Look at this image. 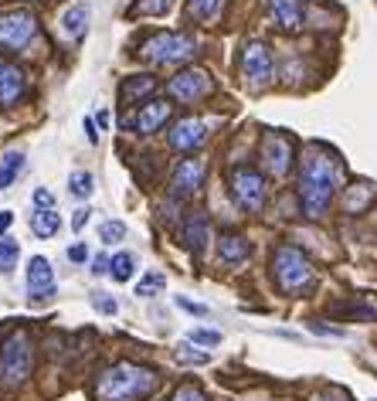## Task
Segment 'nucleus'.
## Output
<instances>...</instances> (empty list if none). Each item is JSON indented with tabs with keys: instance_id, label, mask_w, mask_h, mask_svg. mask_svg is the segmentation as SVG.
Segmentation results:
<instances>
[{
	"instance_id": "obj_1",
	"label": "nucleus",
	"mask_w": 377,
	"mask_h": 401,
	"mask_svg": "<svg viewBox=\"0 0 377 401\" xmlns=\"http://www.w3.org/2000/svg\"><path fill=\"white\" fill-rule=\"evenodd\" d=\"M340 188V163L327 150L309 146L300 160V208L306 218H323Z\"/></svg>"
},
{
	"instance_id": "obj_2",
	"label": "nucleus",
	"mask_w": 377,
	"mask_h": 401,
	"mask_svg": "<svg viewBox=\"0 0 377 401\" xmlns=\"http://www.w3.org/2000/svg\"><path fill=\"white\" fill-rule=\"evenodd\" d=\"M160 377L153 368L133 364V361H119L109 371H102L96 381V398L99 401H143L156 391Z\"/></svg>"
},
{
	"instance_id": "obj_3",
	"label": "nucleus",
	"mask_w": 377,
	"mask_h": 401,
	"mask_svg": "<svg viewBox=\"0 0 377 401\" xmlns=\"http://www.w3.org/2000/svg\"><path fill=\"white\" fill-rule=\"evenodd\" d=\"M272 279L286 296H302L306 289L316 286V272L309 255L296 248V245H279L276 255H272Z\"/></svg>"
},
{
	"instance_id": "obj_4",
	"label": "nucleus",
	"mask_w": 377,
	"mask_h": 401,
	"mask_svg": "<svg viewBox=\"0 0 377 401\" xmlns=\"http://www.w3.org/2000/svg\"><path fill=\"white\" fill-rule=\"evenodd\" d=\"M198 54V41L191 34H177V31H160L143 41L140 58L150 65H184Z\"/></svg>"
},
{
	"instance_id": "obj_5",
	"label": "nucleus",
	"mask_w": 377,
	"mask_h": 401,
	"mask_svg": "<svg viewBox=\"0 0 377 401\" xmlns=\"http://www.w3.org/2000/svg\"><path fill=\"white\" fill-rule=\"evenodd\" d=\"M31 374V340L24 330H10L0 347V384L17 388Z\"/></svg>"
},
{
	"instance_id": "obj_6",
	"label": "nucleus",
	"mask_w": 377,
	"mask_h": 401,
	"mask_svg": "<svg viewBox=\"0 0 377 401\" xmlns=\"http://www.w3.org/2000/svg\"><path fill=\"white\" fill-rule=\"evenodd\" d=\"M228 188H231V197L242 211H258L265 204V177L251 167V163H238L228 177Z\"/></svg>"
},
{
	"instance_id": "obj_7",
	"label": "nucleus",
	"mask_w": 377,
	"mask_h": 401,
	"mask_svg": "<svg viewBox=\"0 0 377 401\" xmlns=\"http://www.w3.org/2000/svg\"><path fill=\"white\" fill-rule=\"evenodd\" d=\"M238 68H242V79L249 89H265L272 75H276V61H272V52L265 41H249L242 48V58H238Z\"/></svg>"
},
{
	"instance_id": "obj_8",
	"label": "nucleus",
	"mask_w": 377,
	"mask_h": 401,
	"mask_svg": "<svg viewBox=\"0 0 377 401\" xmlns=\"http://www.w3.org/2000/svg\"><path fill=\"white\" fill-rule=\"evenodd\" d=\"M34 31H38V21L31 10H3L0 14V48L21 52L31 45Z\"/></svg>"
},
{
	"instance_id": "obj_9",
	"label": "nucleus",
	"mask_w": 377,
	"mask_h": 401,
	"mask_svg": "<svg viewBox=\"0 0 377 401\" xmlns=\"http://www.w3.org/2000/svg\"><path fill=\"white\" fill-rule=\"evenodd\" d=\"M211 89H214V82L201 68H180L174 79L167 82V92L177 103H201L204 96H211Z\"/></svg>"
},
{
	"instance_id": "obj_10",
	"label": "nucleus",
	"mask_w": 377,
	"mask_h": 401,
	"mask_svg": "<svg viewBox=\"0 0 377 401\" xmlns=\"http://www.w3.org/2000/svg\"><path fill=\"white\" fill-rule=\"evenodd\" d=\"M262 163H265V170L272 177L282 181L289 174V167H293V139L286 133H279V130H269L262 136Z\"/></svg>"
},
{
	"instance_id": "obj_11",
	"label": "nucleus",
	"mask_w": 377,
	"mask_h": 401,
	"mask_svg": "<svg viewBox=\"0 0 377 401\" xmlns=\"http://www.w3.org/2000/svg\"><path fill=\"white\" fill-rule=\"evenodd\" d=\"M207 133H211V123H207V119L187 116V119H180L174 130H170V146H174L177 153H194L204 139H207Z\"/></svg>"
},
{
	"instance_id": "obj_12",
	"label": "nucleus",
	"mask_w": 377,
	"mask_h": 401,
	"mask_svg": "<svg viewBox=\"0 0 377 401\" xmlns=\"http://www.w3.org/2000/svg\"><path fill=\"white\" fill-rule=\"evenodd\" d=\"M204 184V163L198 157H187V160L177 163L174 177H170V194H174L177 201H184V197H194Z\"/></svg>"
},
{
	"instance_id": "obj_13",
	"label": "nucleus",
	"mask_w": 377,
	"mask_h": 401,
	"mask_svg": "<svg viewBox=\"0 0 377 401\" xmlns=\"http://www.w3.org/2000/svg\"><path fill=\"white\" fill-rule=\"evenodd\" d=\"M27 89V72L21 65L0 58V106H14Z\"/></svg>"
},
{
	"instance_id": "obj_14",
	"label": "nucleus",
	"mask_w": 377,
	"mask_h": 401,
	"mask_svg": "<svg viewBox=\"0 0 377 401\" xmlns=\"http://www.w3.org/2000/svg\"><path fill=\"white\" fill-rule=\"evenodd\" d=\"M207 239H211V221H207V214H201V211L187 214V221H184V228H180V241L191 248V255H201Z\"/></svg>"
},
{
	"instance_id": "obj_15",
	"label": "nucleus",
	"mask_w": 377,
	"mask_h": 401,
	"mask_svg": "<svg viewBox=\"0 0 377 401\" xmlns=\"http://www.w3.org/2000/svg\"><path fill=\"white\" fill-rule=\"evenodd\" d=\"M27 289H31V296H34V299H41V296L54 293V268H51L48 259L34 255V259L27 262Z\"/></svg>"
},
{
	"instance_id": "obj_16",
	"label": "nucleus",
	"mask_w": 377,
	"mask_h": 401,
	"mask_svg": "<svg viewBox=\"0 0 377 401\" xmlns=\"http://www.w3.org/2000/svg\"><path fill=\"white\" fill-rule=\"evenodd\" d=\"M167 119H170V103H167V99H147L143 109L136 112L133 126H136V133H153V130H160Z\"/></svg>"
},
{
	"instance_id": "obj_17",
	"label": "nucleus",
	"mask_w": 377,
	"mask_h": 401,
	"mask_svg": "<svg viewBox=\"0 0 377 401\" xmlns=\"http://www.w3.org/2000/svg\"><path fill=\"white\" fill-rule=\"evenodd\" d=\"M249 255H251V245L242 232H221V239H218V259L225 266H242Z\"/></svg>"
},
{
	"instance_id": "obj_18",
	"label": "nucleus",
	"mask_w": 377,
	"mask_h": 401,
	"mask_svg": "<svg viewBox=\"0 0 377 401\" xmlns=\"http://www.w3.org/2000/svg\"><path fill=\"white\" fill-rule=\"evenodd\" d=\"M269 14H272L276 27L293 34L302 27V0H269Z\"/></svg>"
},
{
	"instance_id": "obj_19",
	"label": "nucleus",
	"mask_w": 377,
	"mask_h": 401,
	"mask_svg": "<svg viewBox=\"0 0 377 401\" xmlns=\"http://www.w3.org/2000/svg\"><path fill=\"white\" fill-rule=\"evenodd\" d=\"M153 89H156V75H129L119 85V96H123V103H140V99L153 96Z\"/></svg>"
},
{
	"instance_id": "obj_20",
	"label": "nucleus",
	"mask_w": 377,
	"mask_h": 401,
	"mask_svg": "<svg viewBox=\"0 0 377 401\" xmlns=\"http://www.w3.org/2000/svg\"><path fill=\"white\" fill-rule=\"evenodd\" d=\"M61 31L78 41L85 31H89V3H75V7H68L65 14H61Z\"/></svg>"
},
{
	"instance_id": "obj_21",
	"label": "nucleus",
	"mask_w": 377,
	"mask_h": 401,
	"mask_svg": "<svg viewBox=\"0 0 377 401\" xmlns=\"http://www.w3.org/2000/svg\"><path fill=\"white\" fill-rule=\"evenodd\" d=\"M24 170V153L21 150H10V153H3L0 157V190H7L14 181H17V174Z\"/></svg>"
},
{
	"instance_id": "obj_22",
	"label": "nucleus",
	"mask_w": 377,
	"mask_h": 401,
	"mask_svg": "<svg viewBox=\"0 0 377 401\" xmlns=\"http://www.w3.org/2000/svg\"><path fill=\"white\" fill-rule=\"evenodd\" d=\"M221 7H225V0H187V14H191L198 24H211V21H218Z\"/></svg>"
},
{
	"instance_id": "obj_23",
	"label": "nucleus",
	"mask_w": 377,
	"mask_h": 401,
	"mask_svg": "<svg viewBox=\"0 0 377 401\" xmlns=\"http://www.w3.org/2000/svg\"><path fill=\"white\" fill-rule=\"evenodd\" d=\"M58 228H61V218H58V211H54V208L34 211V218H31V232H34L38 239H51Z\"/></svg>"
},
{
	"instance_id": "obj_24",
	"label": "nucleus",
	"mask_w": 377,
	"mask_h": 401,
	"mask_svg": "<svg viewBox=\"0 0 377 401\" xmlns=\"http://www.w3.org/2000/svg\"><path fill=\"white\" fill-rule=\"evenodd\" d=\"M133 272H136V259H133L129 252H119V255L109 262V275H112L116 282H126V279H133Z\"/></svg>"
},
{
	"instance_id": "obj_25",
	"label": "nucleus",
	"mask_w": 377,
	"mask_h": 401,
	"mask_svg": "<svg viewBox=\"0 0 377 401\" xmlns=\"http://www.w3.org/2000/svg\"><path fill=\"white\" fill-rule=\"evenodd\" d=\"M17 259H21V245L14 239L0 235V272H10V268L17 266Z\"/></svg>"
},
{
	"instance_id": "obj_26",
	"label": "nucleus",
	"mask_w": 377,
	"mask_h": 401,
	"mask_svg": "<svg viewBox=\"0 0 377 401\" xmlns=\"http://www.w3.org/2000/svg\"><path fill=\"white\" fill-rule=\"evenodd\" d=\"M68 190H72L75 197H82V201H85V197H92V190H96L92 174H89V170H75V174H72V181H68Z\"/></svg>"
},
{
	"instance_id": "obj_27",
	"label": "nucleus",
	"mask_w": 377,
	"mask_h": 401,
	"mask_svg": "<svg viewBox=\"0 0 377 401\" xmlns=\"http://www.w3.org/2000/svg\"><path fill=\"white\" fill-rule=\"evenodd\" d=\"M163 282H167L163 272H147L136 286V296H156V289H163Z\"/></svg>"
},
{
	"instance_id": "obj_28",
	"label": "nucleus",
	"mask_w": 377,
	"mask_h": 401,
	"mask_svg": "<svg viewBox=\"0 0 377 401\" xmlns=\"http://www.w3.org/2000/svg\"><path fill=\"white\" fill-rule=\"evenodd\" d=\"M170 7H174V0H140V3L133 7V14H153V17H163Z\"/></svg>"
},
{
	"instance_id": "obj_29",
	"label": "nucleus",
	"mask_w": 377,
	"mask_h": 401,
	"mask_svg": "<svg viewBox=\"0 0 377 401\" xmlns=\"http://www.w3.org/2000/svg\"><path fill=\"white\" fill-rule=\"evenodd\" d=\"M99 239L105 241V245H116V241H123L126 239V225L123 221H105L99 228Z\"/></svg>"
},
{
	"instance_id": "obj_30",
	"label": "nucleus",
	"mask_w": 377,
	"mask_h": 401,
	"mask_svg": "<svg viewBox=\"0 0 377 401\" xmlns=\"http://www.w3.org/2000/svg\"><path fill=\"white\" fill-rule=\"evenodd\" d=\"M174 401H207V395H204L194 381H187V384H180L174 391Z\"/></svg>"
},
{
	"instance_id": "obj_31",
	"label": "nucleus",
	"mask_w": 377,
	"mask_h": 401,
	"mask_svg": "<svg viewBox=\"0 0 377 401\" xmlns=\"http://www.w3.org/2000/svg\"><path fill=\"white\" fill-rule=\"evenodd\" d=\"M191 340L204 344V347H214V344H221V333L218 330H191Z\"/></svg>"
},
{
	"instance_id": "obj_32",
	"label": "nucleus",
	"mask_w": 377,
	"mask_h": 401,
	"mask_svg": "<svg viewBox=\"0 0 377 401\" xmlns=\"http://www.w3.org/2000/svg\"><path fill=\"white\" fill-rule=\"evenodd\" d=\"M177 306H180V310H187V313H194V317H204V313H207V306L191 303V299H184V296H177Z\"/></svg>"
},
{
	"instance_id": "obj_33",
	"label": "nucleus",
	"mask_w": 377,
	"mask_h": 401,
	"mask_svg": "<svg viewBox=\"0 0 377 401\" xmlns=\"http://www.w3.org/2000/svg\"><path fill=\"white\" fill-rule=\"evenodd\" d=\"M34 204L45 211V208H54V197H51V190L48 188H38L34 190Z\"/></svg>"
},
{
	"instance_id": "obj_34",
	"label": "nucleus",
	"mask_w": 377,
	"mask_h": 401,
	"mask_svg": "<svg viewBox=\"0 0 377 401\" xmlns=\"http://www.w3.org/2000/svg\"><path fill=\"white\" fill-rule=\"evenodd\" d=\"M177 357L187 361V364H204L207 361V354H194V350H177Z\"/></svg>"
},
{
	"instance_id": "obj_35",
	"label": "nucleus",
	"mask_w": 377,
	"mask_h": 401,
	"mask_svg": "<svg viewBox=\"0 0 377 401\" xmlns=\"http://www.w3.org/2000/svg\"><path fill=\"white\" fill-rule=\"evenodd\" d=\"M320 401H353L347 391H340V388H330V391H323V398Z\"/></svg>"
},
{
	"instance_id": "obj_36",
	"label": "nucleus",
	"mask_w": 377,
	"mask_h": 401,
	"mask_svg": "<svg viewBox=\"0 0 377 401\" xmlns=\"http://www.w3.org/2000/svg\"><path fill=\"white\" fill-rule=\"evenodd\" d=\"M68 259H72V262H85V259H89V248H85V245H72V248H68Z\"/></svg>"
},
{
	"instance_id": "obj_37",
	"label": "nucleus",
	"mask_w": 377,
	"mask_h": 401,
	"mask_svg": "<svg viewBox=\"0 0 377 401\" xmlns=\"http://www.w3.org/2000/svg\"><path fill=\"white\" fill-rule=\"evenodd\" d=\"M96 303H99L102 313H116V303H112V299H105V296H102V299H96Z\"/></svg>"
},
{
	"instance_id": "obj_38",
	"label": "nucleus",
	"mask_w": 377,
	"mask_h": 401,
	"mask_svg": "<svg viewBox=\"0 0 377 401\" xmlns=\"http://www.w3.org/2000/svg\"><path fill=\"white\" fill-rule=\"evenodd\" d=\"M10 221H14V214H10V211H0V235L10 228Z\"/></svg>"
},
{
	"instance_id": "obj_39",
	"label": "nucleus",
	"mask_w": 377,
	"mask_h": 401,
	"mask_svg": "<svg viewBox=\"0 0 377 401\" xmlns=\"http://www.w3.org/2000/svg\"><path fill=\"white\" fill-rule=\"evenodd\" d=\"M85 136H89V143H96L99 136H96V123L92 119H85Z\"/></svg>"
},
{
	"instance_id": "obj_40",
	"label": "nucleus",
	"mask_w": 377,
	"mask_h": 401,
	"mask_svg": "<svg viewBox=\"0 0 377 401\" xmlns=\"http://www.w3.org/2000/svg\"><path fill=\"white\" fill-rule=\"evenodd\" d=\"M85 221H89V208H82V211L75 214V228H82V225H85Z\"/></svg>"
},
{
	"instance_id": "obj_41",
	"label": "nucleus",
	"mask_w": 377,
	"mask_h": 401,
	"mask_svg": "<svg viewBox=\"0 0 377 401\" xmlns=\"http://www.w3.org/2000/svg\"><path fill=\"white\" fill-rule=\"evenodd\" d=\"M92 268H96V272H109V262H105V259H99V262H96Z\"/></svg>"
}]
</instances>
